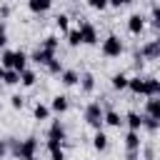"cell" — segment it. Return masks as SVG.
Segmentation results:
<instances>
[{
    "instance_id": "4dcf8cb0",
    "label": "cell",
    "mask_w": 160,
    "mask_h": 160,
    "mask_svg": "<svg viewBox=\"0 0 160 160\" xmlns=\"http://www.w3.org/2000/svg\"><path fill=\"white\" fill-rule=\"evenodd\" d=\"M142 128H145V130H150V132H158V130H160V120H155V118H148V115H145Z\"/></svg>"
},
{
    "instance_id": "ac0fdd59",
    "label": "cell",
    "mask_w": 160,
    "mask_h": 160,
    "mask_svg": "<svg viewBox=\"0 0 160 160\" xmlns=\"http://www.w3.org/2000/svg\"><path fill=\"white\" fill-rule=\"evenodd\" d=\"M80 90H82L85 95H90V92L95 90V75H92V72H82V75H80Z\"/></svg>"
},
{
    "instance_id": "5b68a950",
    "label": "cell",
    "mask_w": 160,
    "mask_h": 160,
    "mask_svg": "<svg viewBox=\"0 0 160 160\" xmlns=\"http://www.w3.org/2000/svg\"><path fill=\"white\" fill-rule=\"evenodd\" d=\"M78 28H80V35H82V45H95V42H98V28H95L92 22L82 20Z\"/></svg>"
},
{
    "instance_id": "83f0119b",
    "label": "cell",
    "mask_w": 160,
    "mask_h": 160,
    "mask_svg": "<svg viewBox=\"0 0 160 160\" xmlns=\"http://www.w3.org/2000/svg\"><path fill=\"white\" fill-rule=\"evenodd\" d=\"M20 148H22V140L20 138H8V150L12 158H20Z\"/></svg>"
},
{
    "instance_id": "484cf974",
    "label": "cell",
    "mask_w": 160,
    "mask_h": 160,
    "mask_svg": "<svg viewBox=\"0 0 160 160\" xmlns=\"http://www.w3.org/2000/svg\"><path fill=\"white\" fill-rule=\"evenodd\" d=\"M65 38H68V45H70V48H78V45H82V35H80V28H70V32H68Z\"/></svg>"
},
{
    "instance_id": "30bf717a",
    "label": "cell",
    "mask_w": 160,
    "mask_h": 160,
    "mask_svg": "<svg viewBox=\"0 0 160 160\" xmlns=\"http://www.w3.org/2000/svg\"><path fill=\"white\" fill-rule=\"evenodd\" d=\"M140 148H142L140 132H138V130H128V132H125V150H130V152H138Z\"/></svg>"
},
{
    "instance_id": "ab89813d",
    "label": "cell",
    "mask_w": 160,
    "mask_h": 160,
    "mask_svg": "<svg viewBox=\"0 0 160 160\" xmlns=\"http://www.w3.org/2000/svg\"><path fill=\"white\" fill-rule=\"evenodd\" d=\"M28 160H38V155H35V158H28Z\"/></svg>"
},
{
    "instance_id": "44dd1931",
    "label": "cell",
    "mask_w": 160,
    "mask_h": 160,
    "mask_svg": "<svg viewBox=\"0 0 160 160\" xmlns=\"http://www.w3.org/2000/svg\"><path fill=\"white\" fill-rule=\"evenodd\" d=\"M50 105H42V102H35V108H32V118L38 120V122H42V120H48L50 118Z\"/></svg>"
},
{
    "instance_id": "1f68e13d",
    "label": "cell",
    "mask_w": 160,
    "mask_h": 160,
    "mask_svg": "<svg viewBox=\"0 0 160 160\" xmlns=\"http://www.w3.org/2000/svg\"><path fill=\"white\" fill-rule=\"evenodd\" d=\"M88 5H90L92 10H105V8L110 5V0H88Z\"/></svg>"
},
{
    "instance_id": "8d00e7d4",
    "label": "cell",
    "mask_w": 160,
    "mask_h": 160,
    "mask_svg": "<svg viewBox=\"0 0 160 160\" xmlns=\"http://www.w3.org/2000/svg\"><path fill=\"white\" fill-rule=\"evenodd\" d=\"M132 0H110V5L112 8H122V5H130Z\"/></svg>"
},
{
    "instance_id": "f1b7e54d",
    "label": "cell",
    "mask_w": 160,
    "mask_h": 160,
    "mask_svg": "<svg viewBox=\"0 0 160 160\" xmlns=\"http://www.w3.org/2000/svg\"><path fill=\"white\" fill-rule=\"evenodd\" d=\"M150 22H152L155 30H160V5H158V2L150 8Z\"/></svg>"
},
{
    "instance_id": "f35d334b",
    "label": "cell",
    "mask_w": 160,
    "mask_h": 160,
    "mask_svg": "<svg viewBox=\"0 0 160 160\" xmlns=\"http://www.w3.org/2000/svg\"><path fill=\"white\" fill-rule=\"evenodd\" d=\"M2 80H5V68L0 65V82H2Z\"/></svg>"
},
{
    "instance_id": "b9f144b4",
    "label": "cell",
    "mask_w": 160,
    "mask_h": 160,
    "mask_svg": "<svg viewBox=\"0 0 160 160\" xmlns=\"http://www.w3.org/2000/svg\"><path fill=\"white\" fill-rule=\"evenodd\" d=\"M158 98H160V92H158Z\"/></svg>"
},
{
    "instance_id": "7402d4cb",
    "label": "cell",
    "mask_w": 160,
    "mask_h": 160,
    "mask_svg": "<svg viewBox=\"0 0 160 160\" xmlns=\"http://www.w3.org/2000/svg\"><path fill=\"white\" fill-rule=\"evenodd\" d=\"M55 28H58L62 35H68V32H70V15H68V12H60V15L55 18Z\"/></svg>"
},
{
    "instance_id": "8fae6325",
    "label": "cell",
    "mask_w": 160,
    "mask_h": 160,
    "mask_svg": "<svg viewBox=\"0 0 160 160\" xmlns=\"http://www.w3.org/2000/svg\"><path fill=\"white\" fill-rule=\"evenodd\" d=\"M68 108H70V98H68V95H55V98L50 100V110L58 112V115L68 112Z\"/></svg>"
},
{
    "instance_id": "d590c367",
    "label": "cell",
    "mask_w": 160,
    "mask_h": 160,
    "mask_svg": "<svg viewBox=\"0 0 160 160\" xmlns=\"http://www.w3.org/2000/svg\"><path fill=\"white\" fill-rule=\"evenodd\" d=\"M10 5H0V18H10Z\"/></svg>"
},
{
    "instance_id": "4fadbf2b",
    "label": "cell",
    "mask_w": 160,
    "mask_h": 160,
    "mask_svg": "<svg viewBox=\"0 0 160 160\" xmlns=\"http://www.w3.org/2000/svg\"><path fill=\"white\" fill-rule=\"evenodd\" d=\"M60 82H62L65 88H72V85H78V82H80V72H78V70H72V68H65V70H62V75H60Z\"/></svg>"
},
{
    "instance_id": "7a4b0ae2",
    "label": "cell",
    "mask_w": 160,
    "mask_h": 160,
    "mask_svg": "<svg viewBox=\"0 0 160 160\" xmlns=\"http://www.w3.org/2000/svg\"><path fill=\"white\" fill-rule=\"evenodd\" d=\"M122 50H125V45H122V40H120L115 32L108 35V38L102 40V45H100V52H102L105 58H120Z\"/></svg>"
},
{
    "instance_id": "2e32d148",
    "label": "cell",
    "mask_w": 160,
    "mask_h": 160,
    "mask_svg": "<svg viewBox=\"0 0 160 160\" xmlns=\"http://www.w3.org/2000/svg\"><path fill=\"white\" fill-rule=\"evenodd\" d=\"M50 5H52V0H28V10H30V12H35V15L48 12V10H50Z\"/></svg>"
},
{
    "instance_id": "60d3db41",
    "label": "cell",
    "mask_w": 160,
    "mask_h": 160,
    "mask_svg": "<svg viewBox=\"0 0 160 160\" xmlns=\"http://www.w3.org/2000/svg\"><path fill=\"white\" fill-rule=\"evenodd\" d=\"M0 112H2V102H0Z\"/></svg>"
},
{
    "instance_id": "9a60e30c",
    "label": "cell",
    "mask_w": 160,
    "mask_h": 160,
    "mask_svg": "<svg viewBox=\"0 0 160 160\" xmlns=\"http://www.w3.org/2000/svg\"><path fill=\"white\" fill-rule=\"evenodd\" d=\"M142 115L160 120V98H148V100H145V112H142Z\"/></svg>"
},
{
    "instance_id": "4316f807",
    "label": "cell",
    "mask_w": 160,
    "mask_h": 160,
    "mask_svg": "<svg viewBox=\"0 0 160 160\" xmlns=\"http://www.w3.org/2000/svg\"><path fill=\"white\" fill-rule=\"evenodd\" d=\"M45 70H48L50 75H58V78H60V75H62V70H65V65H62V62L55 58V60H50V62L45 65Z\"/></svg>"
},
{
    "instance_id": "cb8c5ba5",
    "label": "cell",
    "mask_w": 160,
    "mask_h": 160,
    "mask_svg": "<svg viewBox=\"0 0 160 160\" xmlns=\"http://www.w3.org/2000/svg\"><path fill=\"white\" fill-rule=\"evenodd\" d=\"M35 82H38V72H35V70H22V72H20V85L32 88Z\"/></svg>"
},
{
    "instance_id": "d6a6232c",
    "label": "cell",
    "mask_w": 160,
    "mask_h": 160,
    "mask_svg": "<svg viewBox=\"0 0 160 160\" xmlns=\"http://www.w3.org/2000/svg\"><path fill=\"white\" fill-rule=\"evenodd\" d=\"M10 105H12L15 110H22V105H25V98H22V95H12V98H10Z\"/></svg>"
},
{
    "instance_id": "277c9868",
    "label": "cell",
    "mask_w": 160,
    "mask_h": 160,
    "mask_svg": "<svg viewBox=\"0 0 160 160\" xmlns=\"http://www.w3.org/2000/svg\"><path fill=\"white\" fill-rule=\"evenodd\" d=\"M145 60H160V38H152V40H148L140 50H138Z\"/></svg>"
},
{
    "instance_id": "e575fe53",
    "label": "cell",
    "mask_w": 160,
    "mask_h": 160,
    "mask_svg": "<svg viewBox=\"0 0 160 160\" xmlns=\"http://www.w3.org/2000/svg\"><path fill=\"white\" fill-rule=\"evenodd\" d=\"M8 152H10V150H8V140H0V160H2Z\"/></svg>"
},
{
    "instance_id": "5bb4252c",
    "label": "cell",
    "mask_w": 160,
    "mask_h": 160,
    "mask_svg": "<svg viewBox=\"0 0 160 160\" xmlns=\"http://www.w3.org/2000/svg\"><path fill=\"white\" fill-rule=\"evenodd\" d=\"M142 120H145V115H140V112H135V110H130L128 115H125V125L130 128V130H142Z\"/></svg>"
},
{
    "instance_id": "d6986e66",
    "label": "cell",
    "mask_w": 160,
    "mask_h": 160,
    "mask_svg": "<svg viewBox=\"0 0 160 160\" xmlns=\"http://www.w3.org/2000/svg\"><path fill=\"white\" fill-rule=\"evenodd\" d=\"M122 122H125V118H122L118 110H112V108L105 110V125H110V128H120Z\"/></svg>"
},
{
    "instance_id": "603a6c76",
    "label": "cell",
    "mask_w": 160,
    "mask_h": 160,
    "mask_svg": "<svg viewBox=\"0 0 160 160\" xmlns=\"http://www.w3.org/2000/svg\"><path fill=\"white\" fill-rule=\"evenodd\" d=\"M40 48H45V50H50V52H58V48H60L58 35H48V38H42V40H40Z\"/></svg>"
},
{
    "instance_id": "d4e9b609",
    "label": "cell",
    "mask_w": 160,
    "mask_h": 160,
    "mask_svg": "<svg viewBox=\"0 0 160 160\" xmlns=\"http://www.w3.org/2000/svg\"><path fill=\"white\" fill-rule=\"evenodd\" d=\"M110 82H112V88H115V90H125V88H128V82H130V78H128L125 72H115V75L110 78Z\"/></svg>"
},
{
    "instance_id": "ffe728a7",
    "label": "cell",
    "mask_w": 160,
    "mask_h": 160,
    "mask_svg": "<svg viewBox=\"0 0 160 160\" xmlns=\"http://www.w3.org/2000/svg\"><path fill=\"white\" fill-rule=\"evenodd\" d=\"M108 140H110V138H108L102 130H95V135H92V148H95L98 152H105V150H108Z\"/></svg>"
},
{
    "instance_id": "836d02e7",
    "label": "cell",
    "mask_w": 160,
    "mask_h": 160,
    "mask_svg": "<svg viewBox=\"0 0 160 160\" xmlns=\"http://www.w3.org/2000/svg\"><path fill=\"white\" fill-rule=\"evenodd\" d=\"M5 42H8V30H5V25L0 22V48H5Z\"/></svg>"
},
{
    "instance_id": "6da1fadb",
    "label": "cell",
    "mask_w": 160,
    "mask_h": 160,
    "mask_svg": "<svg viewBox=\"0 0 160 160\" xmlns=\"http://www.w3.org/2000/svg\"><path fill=\"white\" fill-rule=\"evenodd\" d=\"M82 120H85L92 130H102V125H105V110H102V105H100L98 100L88 102L85 110H82Z\"/></svg>"
},
{
    "instance_id": "74e56055",
    "label": "cell",
    "mask_w": 160,
    "mask_h": 160,
    "mask_svg": "<svg viewBox=\"0 0 160 160\" xmlns=\"http://www.w3.org/2000/svg\"><path fill=\"white\" fill-rule=\"evenodd\" d=\"M145 160H152V148H150V145L145 148Z\"/></svg>"
},
{
    "instance_id": "52a82bcc",
    "label": "cell",
    "mask_w": 160,
    "mask_h": 160,
    "mask_svg": "<svg viewBox=\"0 0 160 160\" xmlns=\"http://www.w3.org/2000/svg\"><path fill=\"white\" fill-rule=\"evenodd\" d=\"M142 30H145V15L142 12H132L128 18V32L130 35H140Z\"/></svg>"
},
{
    "instance_id": "ba28073f",
    "label": "cell",
    "mask_w": 160,
    "mask_h": 160,
    "mask_svg": "<svg viewBox=\"0 0 160 160\" xmlns=\"http://www.w3.org/2000/svg\"><path fill=\"white\" fill-rule=\"evenodd\" d=\"M30 60L32 62H38V65H48L50 60H55V52H50V50H45V48H35L32 52H30Z\"/></svg>"
},
{
    "instance_id": "f546056e",
    "label": "cell",
    "mask_w": 160,
    "mask_h": 160,
    "mask_svg": "<svg viewBox=\"0 0 160 160\" xmlns=\"http://www.w3.org/2000/svg\"><path fill=\"white\" fill-rule=\"evenodd\" d=\"M5 85H18L20 82V72L18 70H5V80H2Z\"/></svg>"
},
{
    "instance_id": "9c48e42d",
    "label": "cell",
    "mask_w": 160,
    "mask_h": 160,
    "mask_svg": "<svg viewBox=\"0 0 160 160\" xmlns=\"http://www.w3.org/2000/svg\"><path fill=\"white\" fill-rule=\"evenodd\" d=\"M128 90L135 92V95H148V80H145L142 75H135V78H130Z\"/></svg>"
},
{
    "instance_id": "3957f363",
    "label": "cell",
    "mask_w": 160,
    "mask_h": 160,
    "mask_svg": "<svg viewBox=\"0 0 160 160\" xmlns=\"http://www.w3.org/2000/svg\"><path fill=\"white\" fill-rule=\"evenodd\" d=\"M38 148H40V140L35 135H28L22 140V148H20V160H28V158H35L38 155Z\"/></svg>"
},
{
    "instance_id": "e0dca14e",
    "label": "cell",
    "mask_w": 160,
    "mask_h": 160,
    "mask_svg": "<svg viewBox=\"0 0 160 160\" xmlns=\"http://www.w3.org/2000/svg\"><path fill=\"white\" fill-rule=\"evenodd\" d=\"M28 60H30V55H28L25 50H15V60H12V70H18V72H22V70H28Z\"/></svg>"
},
{
    "instance_id": "8992f818",
    "label": "cell",
    "mask_w": 160,
    "mask_h": 160,
    "mask_svg": "<svg viewBox=\"0 0 160 160\" xmlns=\"http://www.w3.org/2000/svg\"><path fill=\"white\" fill-rule=\"evenodd\" d=\"M48 140H58V142H68V130H65V125L60 122V120H52L50 122V128H48Z\"/></svg>"
},
{
    "instance_id": "7c38bea8",
    "label": "cell",
    "mask_w": 160,
    "mask_h": 160,
    "mask_svg": "<svg viewBox=\"0 0 160 160\" xmlns=\"http://www.w3.org/2000/svg\"><path fill=\"white\" fill-rule=\"evenodd\" d=\"M45 148H48V152H50V160H65V145H62V142L48 140Z\"/></svg>"
}]
</instances>
